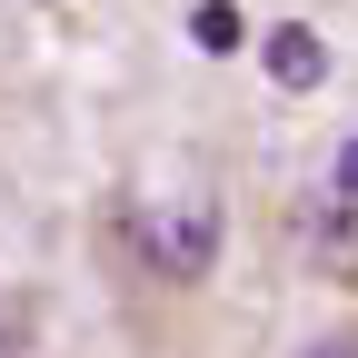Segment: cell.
<instances>
[{
  "mask_svg": "<svg viewBox=\"0 0 358 358\" xmlns=\"http://www.w3.org/2000/svg\"><path fill=\"white\" fill-rule=\"evenodd\" d=\"M140 268H150L159 289H199L209 268H219V199H199V189L159 199L140 219Z\"/></svg>",
  "mask_w": 358,
  "mask_h": 358,
  "instance_id": "6da1fadb",
  "label": "cell"
},
{
  "mask_svg": "<svg viewBox=\"0 0 358 358\" xmlns=\"http://www.w3.org/2000/svg\"><path fill=\"white\" fill-rule=\"evenodd\" d=\"M259 60H268L279 90H319V80H329V40L308 30V20H279V30L259 40Z\"/></svg>",
  "mask_w": 358,
  "mask_h": 358,
  "instance_id": "7a4b0ae2",
  "label": "cell"
},
{
  "mask_svg": "<svg viewBox=\"0 0 358 358\" xmlns=\"http://www.w3.org/2000/svg\"><path fill=\"white\" fill-rule=\"evenodd\" d=\"M189 40H199V50H209V60H229V50H239V40H249V20L229 10V0H199V10H189Z\"/></svg>",
  "mask_w": 358,
  "mask_h": 358,
  "instance_id": "3957f363",
  "label": "cell"
},
{
  "mask_svg": "<svg viewBox=\"0 0 358 358\" xmlns=\"http://www.w3.org/2000/svg\"><path fill=\"white\" fill-rule=\"evenodd\" d=\"M329 189H338V199H358V140H338V159H329Z\"/></svg>",
  "mask_w": 358,
  "mask_h": 358,
  "instance_id": "277c9868",
  "label": "cell"
},
{
  "mask_svg": "<svg viewBox=\"0 0 358 358\" xmlns=\"http://www.w3.org/2000/svg\"><path fill=\"white\" fill-rule=\"evenodd\" d=\"M308 358H358V338H338V348H308Z\"/></svg>",
  "mask_w": 358,
  "mask_h": 358,
  "instance_id": "5b68a950",
  "label": "cell"
}]
</instances>
